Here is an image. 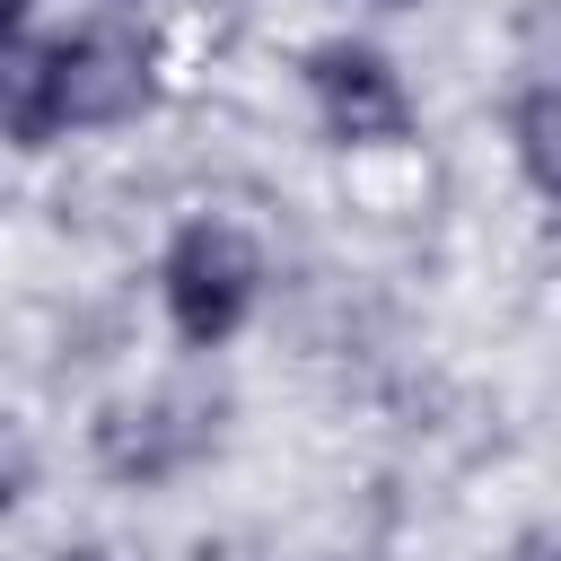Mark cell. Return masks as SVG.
<instances>
[{"label": "cell", "instance_id": "cell-8", "mask_svg": "<svg viewBox=\"0 0 561 561\" xmlns=\"http://www.w3.org/2000/svg\"><path fill=\"white\" fill-rule=\"evenodd\" d=\"M88 9H131V18H140V0H88Z\"/></svg>", "mask_w": 561, "mask_h": 561}, {"label": "cell", "instance_id": "cell-2", "mask_svg": "<svg viewBox=\"0 0 561 561\" xmlns=\"http://www.w3.org/2000/svg\"><path fill=\"white\" fill-rule=\"evenodd\" d=\"M149 298L184 359H219L254 333L272 298V254L237 210H184L149 254Z\"/></svg>", "mask_w": 561, "mask_h": 561}, {"label": "cell", "instance_id": "cell-5", "mask_svg": "<svg viewBox=\"0 0 561 561\" xmlns=\"http://www.w3.org/2000/svg\"><path fill=\"white\" fill-rule=\"evenodd\" d=\"M500 140H508V175L526 184V202H543L561 219V70H526L508 88Z\"/></svg>", "mask_w": 561, "mask_h": 561}, {"label": "cell", "instance_id": "cell-4", "mask_svg": "<svg viewBox=\"0 0 561 561\" xmlns=\"http://www.w3.org/2000/svg\"><path fill=\"white\" fill-rule=\"evenodd\" d=\"M219 447V412L184 386H149V394H114L88 421V465L114 491H175L193 465H210Z\"/></svg>", "mask_w": 561, "mask_h": 561}, {"label": "cell", "instance_id": "cell-1", "mask_svg": "<svg viewBox=\"0 0 561 561\" xmlns=\"http://www.w3.org/2000/svg\"><path fill=\"white\" fill-rule=\"evenodd\" d=\"M158 105H167V44L131 9H79L53 18L35 44L0 53V131L18 158L131 131Z\"/></svg>", "mask_w": 561, "mask_h": 561}, {"label": "cell", "instance_id": "cell-7", "mask_svg": "<svg viewBox=\"0 0 561 561\" xmlns=\"http://www.w3.org/2000/svg\"><path fill=\"white\" fill-rule=\"evenodd\" d=\"M342 9H368V18H403V9H430V0H342Z\"/></svg>", "mask_w": 561, "mask_h": 561}, {"label": "cell", "instance_id": "cell-6", "mask_svg": "<svg viewBox=\"0 0 561 561\" xmlns=\"http://www.w3.org/2000/svg\"><path fill=\"white\" fill-rule=\"evenodd\" d=\"M508 561H561V535H517Z\"/></svg>", "mask_w": 561, "mask_h": 561}, {"label": "cell", "instance_id": "cell-3", "mask_svg": "<svg viewBox=\"0 0 561 561\" xmlns=\"http://www.w3.org/2000/svg\"><path fill=\"white\" fill-rule=\"evenodd\" d=\"M298 96H307V123L324 131V149H342V158H386V149L421 140V96H412L403 61L359 26H324L298 44Z\"/></svg>", "mask_w": 561, "mask_h": 561}]
</instances>
